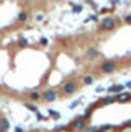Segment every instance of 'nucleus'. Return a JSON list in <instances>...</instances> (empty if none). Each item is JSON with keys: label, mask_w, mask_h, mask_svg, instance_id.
Instances as JSON below:
<instances>
[{"label": "nucleus", "mask_w": 131, "mask_h": 132, "mask_svg": "<svg viewBox=\"0 0 131 132\" xmlns=\"http://www.w3.org/2000/svg\"><path fill=\"white\" fill-rule=\"evenodd\" d=\"M75 88H77V87H75V83L74 82H69V83H66L64 87H62V93L64 95H72L74 91H75Z\"/></svg>", "instance_id": "4"}, {"label": "nucleus", "mask_w": 131, "mask_h": 132, "mask_svg": "<svg viewBox=\"0 0 131 132\" xmlns=\"http://www.w3.org/2000/svg\"><path fill=\"white\" fill-rule=\"evenodd\" d=\"M97 49H87V57H90V59H95L97 57Z\"/></svg>", "instance_id": "6"}, {"label": "nucleus", "mask_w": 131, "mask_h": 132, "mask_svg": "<svg viewBox=\"0 0 131 132\" xmlns=\"http://www.w3.org/2000/svg\"><path fill=\"white\" fill-rule=\"evenodd\" d=\"M110 2H112V3H117V2H120V0H110Z\"/></svg>", "instance_id": "19"}, {"label": "nucleus", "mask_w": 131, "mask_h": 132, "mask_svg": "<svg viewBox=\"0 0 131 132\" xmlns=\"http://www.w3.org/2000/svg\"><path fill=\"white\" fill-rule=\"evenodd\" d=\"M26 18H28V13L26 12H20V15H18V20H20V21H26Z\"/></svg>", "instance_id": "10"}, {"label": "nucleus", "mask_w": 131, "mask_h": 132, "mask_svg": "<svg viewBox=\"0 0 131 132\" xmlns=\"http://www.w3.org/2000/svg\"><path fill=\"white\" fill-rule=\"evenodd\" d=\"M82 132H98V129L97 127H89V129H84Z\"/></svg>", "instance_id": "14"}, {"label": "nucleus", "mask_w": 131, "mask_h": 132, "mask_svg": "<svg viewBox=\"0 0 131 132\" xmlns=\"http://www.w3.org/2000/svg\"><path fill=\"white\" fill-rule=\"evenodd\" d=\"M85 126H87V119H85V118H79V119H75V122L72 124V129L79 132V130H84Z\"/></svg>", "instance_id": "2"}, {"label": "nucleus", "mask_w": 131, "mask_h": 132, "mask_svg": "<svg viewBox=\"0 0 131 132\" xmlns=\"http://www.w3.org/2000/svg\"><path fill=\"white\" fill-rule=\"evenodd\" d=\"M39 132H46V130H39Z\"/></svg>", "instance_id": "21"}, {"label": "nucleus", "mask_w": 131, "mask_h": 132, "mask_svg": "<svg viewBox=\"0 0 131 132\" xmlns=\"http://www.w3.org/2000/svg\"><path fill=\"white\" fill-rule=\"evenodd\" d=\"M129 124H131V122H129Z\"/></svg>", "instance_id": "22"}, {"label": "nucleus", "mask_w": 131, "mask_h": 132, "mask_svg": "<svg viewBox=\"0 0 131 132\" xmlns=\"http://www.w3.org/2000/svg\"><path fill=\"white\" fill-rule=\"evenodd\" d=\"M43 98L46 100V101H54L57 98V95H56V91L54 90H48V91H44L43 93Z\"/></svg>", "instance_id": "5"}, {"label": "nucleus", "mask_w": 131, "mask_h": 132, "mask_svg": "<svg viewBox=\"0 0 131 132\" xmlns=\"http://www.w3.org/2000/svg\"><path fill=\"white\" fill-rule=\"evenodd\" d=\"M121 90H123L121 85H115V87H110L108 88V91H112V93H118V91H121Z\"/></svg>", "instance_id": "9"}, {"label": "nucleus", "mask_w": 131, "mask_h": 132, "mask_svg": "<svg viewBox=\"0 0 131 132\" xmlns=\"http://www.w3.org/2000/svg\"><path fill=\"white\" fill-rule=\"evenodd\" d=\"M26 108H28L30 111H36V106H34V104H30V103H28V104H26Z\"/></svg>", "instance_id": "15"}, {"label": "nucleus", "mask_w": 131, "mask_h": 132, "mask_svg": "<svg viewBox=\"0 0 131 132\" xmlns=\"http://www.w3.org/2000/svg\"><path fill=\"white\" fill-rule=\"evenodd\" d=\"M100 69H102L103 73H110V72H113V70H115V62H113V60H107V62L102 64V67H100Z\"/></svg>", "instance_id": "3"}, {"label": "nucleus", "mask_w": 131, "mask_h": 132, "mask_svg": "<svg viewBox=\"0 0 131 132\" xmlns=\"http://www.w3.org/2000/svg\"><path fill=\"white\" fill-rule=\"evenodd\" d=\"M126 87H128V88H131V82H128V83H126Z\"/></svg>", "instance_id": "20"}, {"label": "nucleus", "mask_w": 131, "mask_h": 132, "mask_svg": "<svg viewBox=\"0 0 131 132\" xmlns=\"http://www.w3.org/2000/svg\"><path fill=\"white\" fill-rule=\"evenodd\" d=\"M39 43H41L43 46H46V44H48V39H46V38H41V39H39Z\"/></svg>", "instance_id": "17"}, {"label": "nucleus", "mask_w": 131, "mask_h": 132, "mask_svg": "<svg viewBox=\"0 0 131 132\" xmlns=\"http://www.w3.org/2000/svg\"><path fill=\"white\" fill-rule=\"evenodd\" d=\"M128 100H129V95L128 93H120V96H118L120 103H125V101H128Z\"/></svg>", "instance_id": "7"}, {"label": "nucleus", "mask_w": 131, "mask_h": 132, "mask_svg": "<svg viewBox=\"0 0 131 132\" xmlns=\"http://www.w3.org/2000/svg\"><path fill=\"white\" fill-rule=\"evenodd\" d=\"M30 98H31V100H34V101H36V100H39V98H41V95H39V93H38V91H31V93H30Z\"/></svg>", "instance_id": "11"}, {"label": "nucleus", "mask_w": 131, "mask_h": 132, "mask_svg": "<svg viewBox=\"0 0 131 132\" xmlns=\"http://www.w3.org/2000/svg\"><path fill=\"white\" fill-rule=\"evenodd\" d=\"M20 46H21V47H25V46H28V39H25V38H21L20 39V43H18Z\"/></svg>", "instance_id": "13"}, {"label": "nucleus", "mask_w": 131, "mask_h": 132, "mask_svg": "<svg viewBox=\"0 0 131 132\" xmlns=\"http://www.w3.org/2000/svg\"><path fill=\"white\" fill-rule=\"evenodd\" d=\"M82 82H84L85 85H92V83H93V78H92V75H85V77L82 78Z\"/></svg>", "instance_id": "8"}, {"label": "nucleus", "mask_w": 131, "mask_h": 132, "mask_svg": "<svg viewBox=\"0 0 131 132\" xmlns=\"http://www.w3.org/2000/svg\"><path fill=\"white\" fill-rule=\"evenodd\" d=\"M80 10H82V7H80V5H75V7H74V12H75V13H79Z\"/></svg>", "instance_id": "16"}, {"label": "nucleus", "mask_w": 131, "mask_h": 132, "mask_svg": "<svg viewBox=\"0 0 131 132\" xmlns=\"http://www.w3.org/2000/svg\"><path fill=\"white\" fill-rule=\"evenodd\" d=\"M113 101H115L113 96H107V98L103 100V104H110V103H113Z\"/></svg>", "instance_id": "12"}, {"label": "nucleus", "mask_w": 131, "mask_h": 132, "mask_svg": "<svg viewBox=\"0 0 131 132\" xmlns=\"http://www.w3.org/2000/svg\"><path fill=\"white\" fill-rule=\"evenodd\" d=\"M115 26H117V23H115V20H113V18L107 16V18H103V20H102V29H103V31H112Z\"/></svg>", "instance_id": "1"}, {"label": "nucleus", "mask_w": 131, "mask_h": 132, "mask_svg": "<svg viewBox=\"0 0 131 132\" xmlns=\"http://www.w3.org/2000/svg\"><path fill=\"white\" fill-rule=\"evenodd\" d=\"M125 21H126V23H131V15H128V16H125Z\"/></svg>", "instance_id": "18"}]
</instances>
